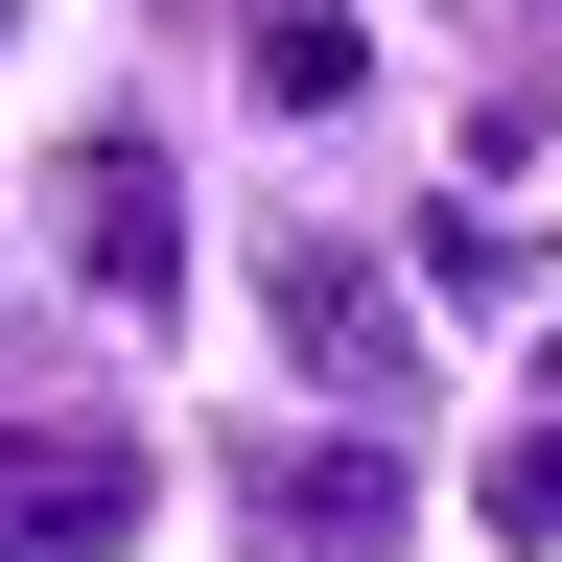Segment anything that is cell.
Listing matches in <instances>:
<instances>
[{
  "instance_id": "obj_1",
  "label": "cell",
  "mask_w": 562,
  "mask_h": 562,
  "mask_svg": "<svg viewBox=\"0 0 562 562\" xmlns=\"http://www.w3.org/2000/svg\"><path fill=\"white\" fill-rule=\"evenodd\" d=\"M117 539H140L117 422H0V562H117Z\"/></svg>"
},
{
  "instance_id": "obj_2",
  "label": "cell",
  "mask_w": 562,
  "mask_h": 562,
  "mask_svg": "<svg viewBox=\"0 0 562 562\" xmlns=\"http://www.w3.org/2000/svg\"><path fill=\"white\" fill-rule=\"evenodd\" d=\"M281 351H305V375H328L351 422H398V398H422V351H398V281L351 258L328 211H305V235H281Z\"/></svg>"
},
{
  "instance_id": "obj_3",
  "label": "cell",
  "mask_w": 562,
  "mask_h": 562,
  "mask_svg": "<svg viewBox=\"0 0 562 562\" xmlns=\"http://www.w3.org/2000/svg\"><path fill=\"white\" fill-rule=\"evenodd\" d=\"M70 281H117V305L188 281V188L140 165V140H70Z\"/></svg>"
},
{
  "instance_id": "obj_4",
  "label": "cell",
  "mask_w": 562,
  "mask_h": 562,
  "mask_svg": "<svg viewBox=\"0 0 562 562\" xmlns=\"http://www.w3.org/2000/svg\"><path fill=\"white\" fill-rule=\"evenodd\" d=\"M258 516H281V562H375L398 539V446L351 422V446H258Z\"/></svg>"
},
{
  "instance_id": "obj_5",
  "label": "cell",
  "mask_w": 562,
  "mask_h": 562,
  "mask_svg": "<svg viewBox=\"0 0 562 562\" xmlns=\"http://www.w3.org/2000/svg\"><path fill=\"white\" fill-rule=\"evenodd\" d=\"M258 94L281 117H351V94H375V24H351V0H281V24H258Z\"/></svg>"
},
{
  "instance_id": "obj_6",
  "label": "cell",
  "mask_w": 562,
  "mask_h": 562,
  "mask_svg": "<svg viewBox=\"0 0 562 562\" xmlns=\"http://www.w3.org/2000/svg\"><path fill=\"white\" fill-rule=\"evenodd\" d=\"M492 539H539V562H562V422H516V446H492Z\"/></svg>"
}]
</instances>
